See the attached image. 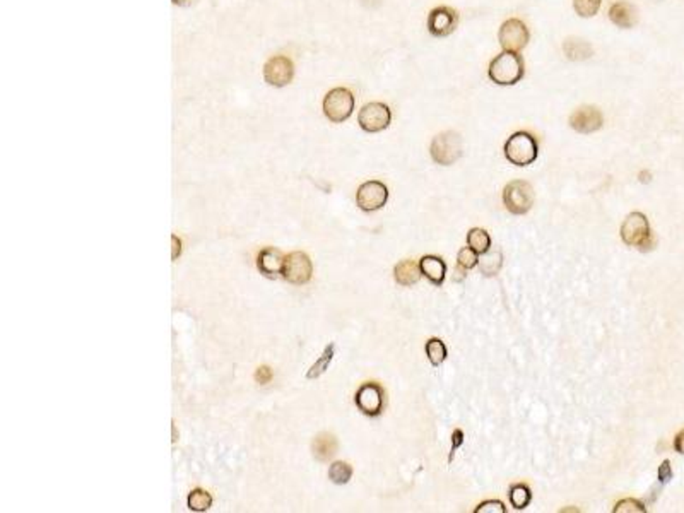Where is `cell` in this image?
Segmentation results:
<instances>
[{"label": "cell", "mask_w": 684, "mask_h": 513, "mask_svg": "<svg viewBox=\"0 0 684 513\" xmlns=\"http://www.w3.org/2000/svg\"><path fill=\"white\" fill-rule=\"evenodd\" d=\"M392 111L383 103H368L359 110L358 124L359 127L370 134H377V132L385 130L390 125Z\"/></svg>", "instance_id": "9c48e42d"}, {"label": "cell", "mask_w": 684, "mask_h": 513, "mask_svg": "<svg viewBox=\"0 0 684 513\" xmlns=\"http://www.w3.org/2000/svg\"><path fill=\"white\" fill-rule=\"evenodd\" d=\"M334 353H336V346L334 344H329V346L323 349V353H322V356L319 358V360L313 363V367L308 369V373H307V378L308 380H315V378H319V376H322L323 373H325V369L329 368V365H330V361H332V358H334Z\"/></svg>", "instance_id": "cb8c5ba5"}, {"label": "cell", "mask_w": 684, "mask_h": 513, "mask_svg": "<svg viewBox=\"0 0 684 513\" xmlns=\"http://www.w3.org/2000/svg\"><path fill=\"white\" fill-rule=\"evenodd\" d=\"M467 245L477 252L479 255L488 252L491 249V238H489L488 231L481 228H473L469 233H467Z\"/></svg>", "instance_id": "7402d4cb"}, {"label": "cell", "mask_w": 684, "mask_h": 513, "mask_svg": "<svg viewBox=\"0 0 684 513\" xmlns=\"http://www.w3.org/2000/svg\"><path fill=\"white\" fill-rule=\"evenodd\" d=\"M529 38H531V33H529L525 23L520 19H515V17L505 21L498 31V41L505 52L518 53L525 48Z\"/></svg>", "instance_id": "52a82bcc"}, {"label": "cell", "mask_w": 684, "mask_h": 513, "mask_svg": "<svg viewBox=\"0 0 684 513\" xmlns=\"http://www.w3.org/2000/svg\"><path fill=\"white\" fill-rule=\"evenodd\" d=\"M671 479H672L671 462L664 461V462H662L661 467H658V483H661V484H667Z\"/></svg>", "instance_id": "d6a6232c"}, {"label": "cell", "mask_w": 684, "mask_h": 513, "mask_svg": "<svg viewBox=\"0 0 684 513\" xmlns=\"http://www.w3.org/2000/svg\"><path fill=\"white\" fill-rule=\"evenodd\" d=\"M462 137L457 132L446 130L438 134L437 137L431 141L430 154L433 157L435 163L441 164V166H450L455 161L460 159L462 156Z\"/></svg>", "instance_id": "3957f363"}, {"label": "cell", "mask_w": 684, "mask_h": 513, "mask_svg": "<svg viewBox=\"0 0 684 513\" xmlns=\"http://www.w3.org/2000/svg\"><path fill=\"white\" fill-rule=\"evenodd\" d=\"M464 440H466V438H464V432H462V429H455V432L452 433V448H450L448 462L453 461V457H455V452L459 450L460 447H462Z\"/></svg>", "instance_id": "1f68e13d"}, {"label": "cell", "mask_w": 684, "mask_h": 513, "mask_svg": "<svg viewBox=\"0 0 684 513\" xmlns=\"http://www.w3.org/2000/svg\"><path fill=\"white\" fill-rule=\"evenodd\" d=\"M255 380L260 385H265V383H269L272 380V369L269 367H260L257 369V373H255Z\"/></svg>", "instance_id": "836d02e7"}, {"label": "cell", "mask_w": 684, "mask_h": 513, "mask_svg": "<svg viewBox=\"0 0 684 513\" xmlns=\"http://www.w3.org/2000/svg\"><path fill=\"white\" fill-rule=\"evenodd\" d=\"M674 450L678 452V454H681L684 455V429H681V432L676 435V438H674Z\"/></svg>", "instance_id": "e575fe53"}, {"label": "cell", "mask_w": 684, "mask_h": 513, "mask_svg": "<svg viewBox=\"0 0 684 513\" xmlns=\"http://www.w3.org/2000/svg\"><path fill=\"white\" fill-rule=\"evenodd\" d=\"M502 264H503L502 252H500V250H488V252L482 253V255L479 257L477 265L479 269H481L482 274L491 278V275L498 274L500 269H502Z\"/></svg>", "instance_id": "44dd1931"}, {"label": "cell", "mask_w": 684, "mask_h": 513, "mask_svg": "<svg viewBox=\"0 0 684 513\" xmlns=\"http://www.w3.org/2000/svg\"><path fill=\"white\" fill-rule=\"evenodd\" d=\"M352 477V467L348 462H334L329 467V479L334 484H348Z\"/></svg>", "instance_id": "4316f807"}, {"label": "cell", "mask_w": 684, "mask_h": 513, "mask_svg": "<svg viewBox=\"0 0 684 513\" xmlns=\"http://www.w3.org/2000/svg\"><path fill=\"white\" fill-rule=\"evenodd\" d=\"M313 455L319 458L320 462H327L337 454V440L332 433H320L315 440H313Z\"/></svg>", "instance_id": "d6986e66"}, {"label": "cell", "mask_w": 684, "mask_h": 513, "mask_svg": "<svg viewBox=\"0 0 684 513\" xmlns=\"http://www.w3.org/2000/svg\"><path fill=\"white\" fill-rule=\"evenodd\" d=\"M388 200V188L378 180L365 182L356 192V204L359 209L366 211V213H373V211L381 209Z\"/></svg>", "instance_id": "8fae6325"}, {"label": "cell", "mask_w": 684, "mask_h": 513, "mask_svg": "<svg viewBox=\"0 0 684 513\" xmlns=\"http://www.w3.org/2000/svg\"><path fill=\"white\" fill-rule=\"evenodd\" d=\"M284 257L279 250L276 249H265L262 250L260 255H258L257 265L258 271L265 275V278L276 279L277 275L283 274L284 269Z\"/></svg>", "instance_id": "2e32d148"}, {"label": "cell", "mask_w": 684, "mask_h": 513, "mask_svg": "<svg viewBox=\"0 0 684 513\" xmlns=\"http://www.w3.org/2000/svg\"><path fill=\"white\" fill-rule=\"evenodd\" d=\"M534 188L525 180H513L503 190V202L512 214H527L534 206Z\"/></svg>", "instance_id": "5b68a950"}, {"label": "cell", "mask_w": 684, "mask_h": 513, "mask_svg": "<svg viewBox=\"0 0 684 513\" xmlns=\"http://www.w3.org/2000/svg\"><path fill=\"white\" fill-rule=\"evenodd\" d=\"M459 24V14L450 7H437L428 16V31L437 38H445L455 31Z\"/></svg>", "instance_id": "4fadbf2b"}, {"label": "cell", "mask_w": 684, "mask_h": 513, "mask_svg": "<svg viewBox=\"0 0 684 513\" xmlns=\"http://www.w3.org/2000/svg\"><path fill=\"white\" fill-rule=\"evenodd\" d=\"M602 0H573L575 12L580 17H593L600 9Z\"/></svg>", "instance_id": "83f0119b"}, {"label": "cell", "mask_w": 684, "mask_h": 513, "mask_svg": "<svg viewBox=\"0 0 684 513\" xmlns=\"http://www.w3.org/2000/svg\"><path fill=\"white\" fill-rule=\"evenodd\" d=\"M457 264H459L462 269H466V271L474 269L479 264V253L474 252L471 246H466V249L460 250L459 255H457Z\"/></svg>", "instance_id": "f1b7e54d"}, {"label": "cell", "mask_w": 684, "mask_h": 513, "mask_svg": "<svg viewBox=\"0 0 684 513\" xmlns=\"http://www.w3.org/2000/svg\"><path fill=\"white\" fill-rule=\"evenodd\" d=\"M525 66L524 59L515 52H505L503 50L500 55L491 60L488 69V75L493 82L500 86H513L524 77Z\"/></svg>", "instance_id": "6da1fadb"}, {"label": "cell", "mask_w": 684, "mask_h": 513, "mask_svg": "<svg viewBox=\"0 0 684 513\" xmlns=\"http://www.w3.org/2000/svg\"><path fill=\"white\" fill-rule=\"evenodd\" d=\"M474 512H476V513H488V512H491V513H506V508H505V505L502 503V501L489 500V501H484V503L479 505V507Z\"/></svg>", "instance_id": "4dcf8cb0"}, {"label": "cell", "mask_w": 684, "mask_h": 513, "mask_svg": "<svg viewBox=\"0 0 684 513\" xmlns=\"http://www.w3.org/2000/svg\"><path fill=\"white\" fill-rule=\"evenodd\" d=\"M312 274L313 265L307 253L291 252L289 255H286V258H284L283 278L287 282H291V284H307L310 279H312Z\"/></svg>", "instance_id": "30bf717a"}, {"label": "cell", "mask_w": 684, "mask_h": 513, "mask_svg": "<svg viewBox=\"0 0 684 513\" xmlns=\"http://www.w3.org/2000/svg\"><path fill=\"white\" fill-rule=\"evenodd\" d=\"M563 50L564 55L573 62H580V60H587L592 57V46L587 41H582V39H567Z\"/></svg>", "instance_id": "ffe728a7"}, {"label": "cell", "mask_w": 684, "mask_h": 513, "mask_svg": "<svg viewBox=\"0 0 684 513\" xmlns=\"http://www.w3.org/2000/svg\"><path fill=\"white\" fill-rule=\"evenodd\" d=\"M609 19L613 21L618 28L623 30H629L638 21V14H636V7L633 3L626 2V0H619L614 2L609 9Z\"/></svg>", "instance_id": "9a60e30c"}, {"label": "cell", "mask_w": 684, "mask_h": 513, "mask_svg": "<svg viewBox=\"0 0 684 513\" xmlns=\"http://www.w3.org/2000/svg\"><path fill=\"white\" fill-rule=\"evenodd\" d=\"M419 267L421 272H423L424 278L435 286H441L445 281V274H446V264L441 260L440 257L435 255H424L419 260Z\"/></svg>", "instance_id": "e0dca14e"}, {"label": "cell", "mask_w": 684, "mask_h": 513, "mask_svg": "<svg viewBox=\"0 0 684 513\" xmlns=\"http://www.w3.org/2000/svg\"><path fill=\"white\" fill-rule=\"evenodd\" d=\"M354 110V96L348 88H334L323 98V113L332 124L348 120Z\"/></svg>", "instance_id": "277c9868"}, {"label": "cell", "mask_w": 684, "mask_h": 513, "mask_svg": "<svg viewBox=\"0 0 684 513\" xmlns=\"http://www.w3.org/2000/svg\"><path fill=\"white\" fill-rule=\"evenodd\" d=\"M354 403L359 411L370 418H377L383 412L385 407V392L375 382L363 383L354 396Z\"/></svg>", "instance_id": "ba28073f"}, {"label": "cell", "mask_w": 684, "mask_h": 513, "mask_svg": "<svg viewBox=\"0 0 684 513\" xmlns=\"http://www.w3.org/2000/svg\"><path fill=\"white\" fill-rule=\"evenodd\" d=\"M464 271H466V269H462L459 265V267L455 269V272H453V281H464V278H466Z\"/></svg>", "instance_id": "d590c367"}, {"label": "cell", "mask_w": 684, "mask_h": 513, "mask_svg": "<svg viewBox=\"0 0 684 513\" xmlns=\"http://www.w3.org/2000/svg\"><path fill=\"white\" fill-rule=\"evenodd\" d=\"M426 354H428V360H430V363L433 365V367H440V365L446 360V346L444 340L437 339V337L428 339Z\"/></svg>", "instance_id": "d4e9b609"}, {"label": "cell", "mask_w": 684, "mask_h": 513, "mask_svg": "<svg viewBox=\"0 0 684 513\" xmlns=\"http://www.w3.org/2000/svg\"><path fill=\"white\" fill-rule=\"evenodd\" d=\"M505 157L515 166H529L538 159L539 146L527 132H515L505 142Z\"/></svg>", "instance_id": "7a4b0ae2"}, {"label": "cell", "mask_w": 684, "mask_h": 513, "mask_svg": "<svg viewBox=\"0 0 684 513\" xmlns=\"http://www.w3.org/2000/svg\"><path fill=\"white\" fill-rule=\"evenodd\" d=\"M171 2H173V3H175V6H180V7H187V6H192V3H193V2H196V0H171Z\"/></svg>", "instance_id": "8d00e7d4"}, {"label": "cell", "mask_w": 684, "mask_h": 513, "mask_svg": "<svg viewBox=\"0 0 684 513\" xmlns=\"http://www.w3.org/2000/svg\"><path fill=\"white\" fill-rule=\"evenodd\" d=\"M509 498L515 510H525L532 501V491L525 484H515L510 487Z\"/></svg>", "instance_id": "603a6c76"}, {"label": "cell", "mask_w": 684, "mask_h": 513, "mask_svg": "<svg viewBox=\"0 0 684 513\" xmlns=\"http://www.w3.org/2000/svg\"><path fill=\"white\" fill-rule=\"evenodd\" d=\"M294 77V66L289 57L274 55L264 66V81L274 88H284L291 84Z\"/></svg>", "instance_id": "7c38bea8"}, {"label": "cell", "mask_w": 684, "mask_h": 513, "mask_svg": "<svg viewBox=\"0 0 684 513\" xmlns=\"http://www.w3.org/2000/svg\"><path fill=\"white\" fill-rule=\"evenodd\" d=\"M570 125L578 134H592L602 128L604 115L596 106H580L571 113Z\"/></svg>", "instance_id": "5bb4252c"}, {"label": "cell", "mask_w": 684, "mask_h": 513, "mask_svg": "<svg viewBox=\"0 0 684 513\" xmlns=\"http://www.w3.org/2000/svg\"><path fill=\"white\" fill-rule=\"evenodd\" d=\"M173 243H175V252H173V258H176L180 255V240L176 236H173Z\"/></svg>", "instance_id": "74e56055"}, {"label": "cell", "mask_w": 684, "mask_h": 513, "mask_svg": "<svg viewBox=\"0 0 684 513\" xmlns=\"http://www.w3.org/2000/svg\"><path fill=\"white\" fill-rule=\"evenodd\" d=\"M212 505V496L205 490H193L189 494V508L192 512H207Z\"/></svg>", "instance_id": "484cf974"}, {"label": "cell", "mask_w": 684, "mask_h": 513, "mask_svg": "<svg viewBox=\"0 0 684 513\" xmlns=\"http://www.w3.org/2000/svg\"><path fill=\"white\" fill-rule=\"evenodd\" d=\"M629 512L643 513V512H647V508H645V505L640 503L638 500H633V498H626V500H621L614 507V513H629Z\"/></svg>", "instance_id": "f546056e"}, {"label": "cell", "mask_w": 684, "mask_h": 513, "mask_svg": "<svg viewBox=\"0 0 684 513\" xmlns=\"http://www.w3.org/2000/svg\"><path fill=\"white\" fill-rule=\"evenodd\" d=\"M621 240L628 246H647L652 242L649 220L642 213H631L621 224Z\"/></svg>", "instance_id": "8992f818"}, {"label": "cell", "mask_w": 684, "mask_h": 513, "mask_svg": "<svg viewBox=\"0 0 684 513\" xmlns=\"http://www.w3.org/2000/svg\"><path fill=\"white\" fill-rule=\"evenodd\" d=\"M394 275L399 284L408 288V286H414L419 282L423 272H421L419 264H416L414 260H401L395 265Z\"/></svg>", "instance_id": "ac0fdd59"}]
</instances>
